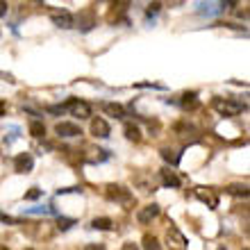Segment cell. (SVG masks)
Instances as JSON below:
<instances>
[{
  "instance_id": "277c9868",
  "label": "cell",
  "mask_w": 250,
  "mask_h": 250,
  "mask_svg": "<svg viewBox=\"0 0 250 250\" xmlns=\"http://www.w3.org/2000/svg\"><path fill=\"white\" fill-rule=\"evenodd\" d=\"M66 105H68V112H71L73 116H78V119H89V116H91V105L84 103V100L68 98L66 100Z\"/></svg>"
},
{
  "instance_id": "cb8c5ba5",
  "label": "cell",
  "mask_w": 250,
  "mask_h": 250,
  "mask_svg": "<svg viewBox=\"0 0 250 250\" xmlns=\"http://www.w3.org/2000/svg\"><path fill=\"white\" fill-rule=\"evenodd\" d=\"M41 193H43V191L41 189H37V187H32V189L27 191L25 193V200H37V198H41Z\"/></svg>"
},
{
  "instance_id": "1f68e13d",
  "label": "cell",
  "mask_w": 250,
  "mask_h": 250,
  "mask_svg": "<svg viewBox=\"0 0 250 250\" xmlns=\"http://www.w3.org/2000/svg\"><path fill=\"white\" fill-rule=\"evenodd\" d=\"M0 78H5V80H7V82H16V80H14V78H12V75H9V73H0Z\"/></svg>"
},
{
  "instance_id": "d6986e66",
  "label": "cell",
  "mask_w": 250,
  "mask_h": 250,
  "mask_svg": "<svg viewBox=\"0 0 250 250\" xmlns=\"http://www.w3.org/2000/svg\"><path fill=\"white\" fill-rule=\"evenodd\" d=\"M225 191L232 193V196H237V198H248V187L246 185H230Z\"/></svg>"
},
{
  "instance_id": "9a60e30c",
  "label": "cell",
  "mask_w": 250,
  "mask_h": 250,
  "mask_svg": "<svg viewBox=\"0 0 250 250\" xmlns=\"http://www.w3.org/2000/svg\"><path fill=\"white\" fill-rule=\"evenodd\" d=\"M180 105L185 107V109H196L198 107V93L196 91H187L180 100Z\"/></svg>"
},
{
  "instance_id": "d4e9b609",
  "label": "cell",
  "mask_w": 250,
  "mask_h": 250,
  "mask_svg": "<svg viewBox=\"0 0 250 250\" xmlns=\"http://www.w3.org/2000/svg\"><path fill=\"white\" fill-rule=\"evenodd\" d=\"M9 132H12V134H9V137H7L5 139V141H7V144H14V141H16V139H19L21 137V134H19V127H12V130H9Z\"/></svg>"
},
{
  "instance_id": "5b68a950",
  "label": "cell",
  "mask_w": 250,
  "mask_h": 250,
  "mask_svg": "<svg viewBox=\"0 0 250 250\" xmlns=\"http://www.w3.org/2000/svg\"><path fill=\"white\" fill-rule=\"evenodd\" d=\"M73 25L80 27L82 32H89V30L96 25V16H93V9H84V12H80L78 16H73Z\"/></svg>"
},
{
  "instance_id": "836d02e7",
  "label": "cell",
  "mask_w": 250,
  "mask_h": 250,
  "mask_svg": "<svg viewBox=\"0 0 250 250\" xmlns=\"http://www.w3.org/2000/svg\"><path fill=\"white\" fill-rule=\"evenodd\" d=\"M218 250H228V248H218Z\"/></svg>"
},
{
  "instance_id": "ffe728a7",
  "label": "cell",
  "mask_w": 250,
  "mask_h": 250,
  "mask_svg": "<svg viewBox=\"0 0 250 250\" xmlns=\"http://www.w3.org/2000/svg\"><path fill=\"white\" fill-rule=\"evenodd\" d=\"M162 157L168 162V164H173V166H178L180 164V152H175V150H171V148H164L162 150Z\"/></svg>"
},
{
  "instance_id": "9c48e42d",
  "label": "cell",
  "mask_w": 250,
  "mask_h": 250,
  "mask_svg": "<svg viewBox=\"0 0 250 250\" xmlns=\"http://www.w3.org/2000/svg\"><path fill=\"white\" fill-rule=\"evenodd\" d=\"M159 216V205L157 203H152V205H146V207H141L137 214L139 218V223L141 225H148L152 221V218H157Z\"/></svg>"
},
{
  "instance_id": "ac0fdd59",
  "label": "cell",
  "mask_w": 250,
  "mask_h": 250,
  "mask_svg": "<svg viewBox=\"0 0 250 250\" xmlns=\"http://www.w3.org/2000/svg\"><path fill=\"white\" fill-rule=\"evenodd\" d=\"M30 134H32L34 139L46 137V125L41 123V121H32V123H30Z\"/></svg>"
},
{
  "instance_id": "603a6c76",
  "label": "cell",
  "mask_w": 250,
  "mask_h": 250,
  "mask_svg": "<svg viewBox=\"0 0 250 250\" xmlns=\"http://www.w3.org/2000/svg\"><path fill=\"white\" fill-rule=\"evenodd\" d=\"M71 225H75V218H66V216L57 218V228H60V230H68Z\"/></svg>"
},
{
  "instance_id": "6da1fadb",
  "label": "cell",
  "mask_w": 250,
  "mask_h": 250,
  "mask_svg": "<svg viewBox=\"0 0 250 250\" xmlns=\"http://www.w3.org/2000/svg\"><path fill=\"white\" fill-rule=\"evenodd\" d=\"M211 107L218 114H223V116H237V114H241L246 109V103H239V100H232V98H214Z\"/></svg>"
},
{
  "instance_id": "4316f807",
  "label": "cell",
  "mask_w": 250,
  "mask_h": 250,
  "mask_svg": "<svg viewBox=\"0 0 250 250\" xmlns=\"http://www.w3.org/2000/svg\"><path fill=\"white\" fill-rule=\"evenodd\" d=\"M0 221H5V223H21L19 218H12V216H7V214H0Z\"/></svg>"
},
{
  "instance_id": "e575fe53",
  "label": "cell",
  "mask_w": 250,
  "mask_h": 250,
  "mask_svg": "<svg viewBox=\"0 0 250 250\" xmlns=\"http://www.w3.org/2000/svg\"><path fill=\"white\" fill-rule=\"evenodd\" d=\"M244 250H248V248H244Z\"/></svg>"
},
{
  "instance_id": "3957f363",
  "label": "cell",
  "mask_w": 250,
  "mask_h": 250,
  "mask_svg": "<svg viewBox=\"0 0 250 250\" xmlns=\"http://www.w3.org/2000/svg\"><path fill=\"white\" fill-rule=\"evenodd\" d=\"M193 193H196L198 200H200V203H205L209 209H216V207H218V193L214 189H209V187H196V189H193Z\"/></svg>"
},
{
  "instance_id": "8fae6325",
  "label": "cell",
  "mask_w": 250,
  "mask_h": 250,
  "mask_svg": "<svg viewBox=\"0 0 250 250\" xmlns=\"http://www.w3.org/2000/svg\"><path fill=\"white\" fill-rule=\"evenodd\" d=\"M53 23L57 27H62V30H68V27H73V14L66 12V9H62V12H55L53 14Z\"/></svg>"
},
{
  "instance_id": "484cf974",
  "label": "cell",
  "mask_w": 250,
  "mask_h": 250,
  "mask_svg": "<svg viewBox=\"0 0 250 250\" xmlns=\"http://www.w3.org/2000/svg\"><path fill=\"white\" fill-rule=\"evenodd\" d=\"M159 9H162V2H150V5H148V16H152V14H157Z\"/></svg>"
},
{
  "instance_id": "7a4b0ae2",
  "label": "cell",
  "mask_w": 250,
  "mask_h": 250,
  "mask_svg": "<svg viewBox=\"0 0 250 250\" xmlns=\"http://www.w3.org/2000/svg\"><path fill=\"white\" fill-rule=\"evenodd\" d=\"M105 196L112 200V203H123V205H132V196L130 191L121 185H109L105 189Z\"/></svg>"
},
{
  "instance_id": "4dcf8cb0",
  "label": "cell",
  "mask_w": 250,
  "mask_h": 250,
  "mask_svg": "<svg viewBox=\"0 0 250 250\" xmlns=\"http://www.w3.org/2000/svg\"><path fill=\"white\" fill-rule=\"evenodd\" d=\"M5 14H7V2L0 0V16H5Z\"/></svg>"
},
{
  "instance_id": "f1b7e54d",
  "label": "cell",
  "mask_w": 250,
  "mask_h": 250,
  "mask_svg": "<svg viewBox=\"0 0 250 250\" xmlns=\"http://www.w3.org/2000/svg\"><path fill=\"white\" fill-rule=\"evenodd\" d=\"M121 250H139V246L132 244V241H127V244H123V248H121Z\"/></svg>"
},
{
  "instance_id": "f546056e",
  "label": "cell",
  "mask_w": 250,
  "mask_h": 250,
  "mask_svg": "<svg viewBox=\"0 0 250 250\" xmlns=\"http://www.w3.org/2000/svg\"><path fill=\"white\" fill-rule=\"evenodd\" d=\"M5 114H7V103L0 100V116H5Z\"/></svg>"
},
{
  "instance_id": "8992f818",
  "label": "cell",
  "mask_w": 250,
  "mask_h": 250,
  "mask_svg": "<svg viewBox=\"0 0 250 250\" xmlns=\"http://www.w3.org/2000/svg\"><path fill=\"white\" fill-rule=\"evenodd\" d=\"M166 239H168V246H171L173 250H185L187 248V239L178 228H168V230H166Z\"/></svg>"
},
{
  "instance_id": "d6a6232c",
  "label": "cell",
  "mask_w": 250,
  "mask_h": 250,
  "mask_svg": "<svg viewBox=\"0 0 250 250\" xmlns=\"http://www.w3.org/2000/svg\"><path fill=\"white\" fill-rule=\"evenodd\" d=\"M0 250H9V248H5V246H0Z\"/></svg>"
},
{
  "instance_id": "52a82bcc",
  "label": "cell",
  "mask_w": 250,
  "mask_h": 250,
  "mask_svg": "<svg viewBox=\"0 0 250 250\" xmlns=\"http://www.w3.org/2000/svg\"><path fill=\"white\" fill-rule=\"evenodd\" d=\"M55 132H57L60 137H64V139H73V137H80V134H82L80 125L68 123V121H62V123L55 125Z\"/></svg>"
},
{
  "instance_id": "7c38bea8",
  "label": "cell",
  "mask_w": 250,
  "mask_h": 250,
  "mask_svg": "<svg viewBox=\"0 0 250 250\" xmlns=\"http://www.w3.org/2000/svg\"><path fill=\"white\" fill-rule=\"evenodd\" d=\"M107 157H109V152L103 150V148H89V152L84 155V162H89V164H100V162H105Z\"/></svg>"
},
{
  "instance_id": "5bb4252c",
  "label": "cell",
  "mask_w": 250,
  "mask_h": 250,
  "mask_svg": "<svg viewBox=\"0 0 250 250\" xmlns=\"http://www.w3.org/2000/svg\"><path fill=\"white\" fill-rule=\"evenodd\" d=\"M103 109H105V114L114 116V119H125V107L119 105V103H105Z\"/></svg>"
},
{
  "instance_id": "83f0119b",
  "label": "cell",
  "mask_w": 250,
  "mask_h": 250,
  "mask_svg": "<svg viewBox=\"0 0 250 250\" xmlns=\"http://www.w3.org/2000/svg\"><path fill=\"white\" fill-rule=\"evenodd\" d=\"M84 250H105V246L103 244H86Z\"/></svg>"
},
{
  "instance_id": "30bf717a",
  "label": "cell",
  "mask_w": 250,
  "mask_h": 250,
  "mask_svg": "<svg viewBox=\"0 0 250 250\" xmlns=\"http://www.w3.org/2000/svg\"><path fill=\"white\" fill-rule=\"evenodd\" d=\"M109 125H107L105 119H93L91 121V134L93 137H98V139H107L109 137Z\"/></svg>"
},
{
  "instance_id": "d590c367",
  "label": "cell",
  "mask_w": 250,
  "mask_h": 250,
  "mask_svg": "<svg viewBox=\"0 0 250 250\" xmlns=\"http://www.w3.org/2000/svg\"><path fill=\"white\" fill-rule=\"evenodd\" d=\"M30 250H32V248H30Z\"/></svg>"
},
{
  "instance_id": "2e32d148",
  "label": "cell",
  "mask_w": 250,
  "mask_h": 250,
  "mask_svg": "<svg viewBox=\"0 0 250 250\" xmlns=\"http://www.w3.org/2000/svg\"><path fill=\"white\" fill-rule=\"evenodd\" d=\"M91 228L93 230H112L114 223H112V218H107V216H100V218H93L91 221Z\"/></svg>"
},
{
  "instance_id": "7402d4cb",
  "label": "cell",
  "mask_w": 250,
  "mask_h": 250,
  "mask_svg": "<svg viewBox=\"0 0 250 250\" xmlns=\"http://www.w3.org/2000/svg\"><path fill=\"white\" fill-rule=\"evenodd\" d=\"M144 250H162V246H159V241L155 237L146 234L144 237Z\"/></svg>"
},
{
  "instance_id": "ba28073f",
  "label": "cell",
  "mask_w": 250,
  "mask_h": 250,
  "mask_svg": "<svg viewBox=\"0 0 250 250\" xmlns=\"http://www.w3.org/2000/svg\"><path fill=\"white\" fill-rule=\"evenodd\" d=\"M14 168H16V173H30L34 168V157L30 152H21L19 157L14 159Z\"/></svg>"
},
{
  "instance_id": "44dd1931",
  "label": "cell",
  "mask_w": 250,
  "mask_h": 250,
  "mask_svg": "<svg viewBox=\"0 0 250 250\" xmlns=\"http://www.w3.org/2000/svg\"><path fill=\"white\" fill-rule=\"evenodd\" d=\"M23 214H34V216H39V214H55V207H23Z\"/></svg>"
},
{
  "instance_id": "4fadbf2b",
  "label": "cell",
  "mask_w": 250,
  "mask_h": 250,
  "mask_svg": "<svg viewBox=\"0 0 250 250\" xmlns=\"http://www.w3.org/2000/svg\"><path fill=\"white\" fill-rule=\"evenodd\" d=\"M159 175H162V182H164V187H168V189H178V187H180V178L171 171V168H164V171L159 173Z\"/></svg>"
},
{
  "instance_id": "e0dca14e",
  "label": "cell",
  "mask_w": 250,
  "mask_h": 250,
  "mask_svg": "<svg viewBox=\"0 0 250 250\" xmlns=\"http://www.w3.org/2000/svg\"><path fill=\"white\" fill-rule=\"evenodd\" d=\"M125 137L137 144V141H141V130L134 123H125Z\"/></svg>"
}]
</instances>
